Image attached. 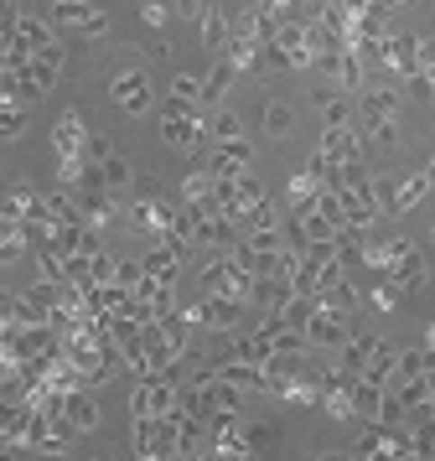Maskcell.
<instances>
[{
    "label": "cell",
    "instance_id": "1",
    "mask_svg": "<svg viewBox=\"0 0 435 461\" xmlns=\"http://www.w3.org/2000/svg\"><path fill=\"white\" fill-rule=\"evenodd\" d=\"M120 99H124V109H140V104H145V84H140V78H124V84H120Z\"/></svg>",
    "mask_w": 435,
    "mask_h": 461
},
{
    "label": "cell",
    "instance_id": "2",
    "mask_svg": "<svg viewBox=\"0 0 435 461\" xmlns=\"http://www.w3.org/2000/svg\"><path fill=\"white\" fill-rule=\"evenodd\" d=\"M73 420H78V425H94V410H88V404L78 399V404H73Z\"/></svg>",
    "mask_w": 435,
    "mask_h": 461
}]
</instances>
